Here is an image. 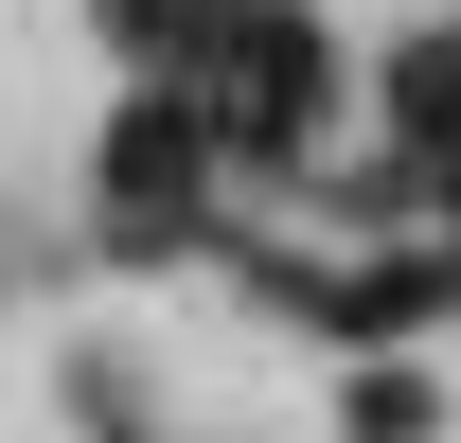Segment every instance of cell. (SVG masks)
Here are the masks:
<instances>
[{
    "instance_id": "3957f363",
    "label": "cell",
    "mask_w": 461,
    "mask_h": 443,
    "mask_svg": "<svg viewBox=\"0 0 461 443\" xmlns=\"http://www.w3.org/2000/svg\"><path fill=\"white\" fill-rule=\"evenodd\" d=\"M444 284H461L444 249H426V267H355V284H338V337H426V320H444Z\"/></svg>"
},
{
    "instance_id": "6da1fadb",
    "label": "cell",
    "mask_w": 461,
    "mask_h": 443,
    "mask_svg": "<svg viewBox=\"0 0 461 443\" xmlns=\"http://www.w3.org/2000/svg\"><path fill=\"white\" fill-rule=\"evenodd\" d=\"M195 195H213V124L177 107V89H142V107L107 124V231H124V249H177Z\"/></svg>"
},
{
    "instance_id": "7a4b0ae2",
    "label": "cell",
    "mask_w": 461,
    "mask_h": 443,
    "mask_svg": "<svg viewBox=\"0 0 461 443\" xmlns=\"http://www.w3.org/2000/svg\"><path fill=\"white\" fill-rule=\"evenodd\" d=\"M195 124H230V142H302V124H320V36L249 18V36H230V89H213Z\"/></svg>"
},
{
    "instance_id": "277c9868",
    "label": "cell",
    "mask_w": 461,
    "mask_h": 443,
    "mask_svg": "<svg viewBox=\"0 0 461 443\" xmlns=\"http://www.w3.org/2000/svg\"><path fill=\"white\" fill-rule=\"evenodd\" d=\"M426 426H444L426 373H355V443H426Z\"/></svg>"
}]
</instances>
